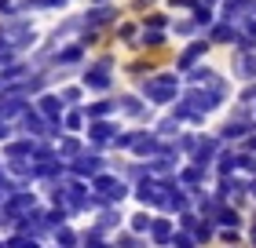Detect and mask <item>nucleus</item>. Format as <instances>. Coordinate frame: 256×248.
Listing matches in <instances>:
<instances>
[{
	"mask_svg": "<svg viewBox=\"0 0 256 248\" xmlns=\"http://www.w3.org/2000/svg\"><path fill=\"white\" fill-rule=\"evenodd\" d=\"M146 95L154 102H168L176 99V77H158L154 84H146Z\"/></svg>",
	"mask_w": 256,
	"mask_h": 248,
	"instance_id": "1",
	"label": "nucleus"
},
{
	"mask_svg": "<svg viewBox=\"0 0 256 248\" xmlns=\"http://www.w3.org/2000/svg\"><path fill=\"white\" fill-rule=\"evenodd\" d=\"M202 51H208V44H202V40H198V44H190V48H187V51H183V58H180V66H183V69H187V66H190V62H194V58H198V55H202Z\"/></svg>",
	"mask_w": 256,
	"mask_h": 248,
	"instance_id": "2",
	"label": "nucleus"
},
{
	"mask_svg": "<svg viewBox=\"0 0 256 248\" xmlns=\"http://www.w3.org/2000/svg\"><path fill=\"white\" fill-rule=\"evenodd\" d=\"M212 40H234V33H230V26H227V22L212 29Z\"/></svg>",
	"mask_w": 256,
	"mask_h": 248,
	"instance_id": "3",
	"label": "nucleus"
},
{
	"mask_svg": "<svg viewBox=\"0 0 256 248\" xmlns=\"http://www.w3.org/2000/svg\"><path fill=\"white\" fill-rule=\"evenodd\" d=\"M176 37H194V22H180V26H176Z\"/></svg>",
	"mask_w": 256,
	"mask_h": 248,
	"instance_id": "4",
	"label": "nucleus"
}]
</instances>
